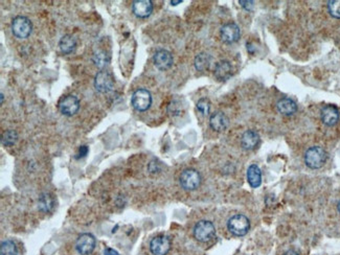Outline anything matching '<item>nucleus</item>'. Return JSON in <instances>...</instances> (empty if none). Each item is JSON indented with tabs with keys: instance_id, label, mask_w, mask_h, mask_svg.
<instances>
[{
	"instance_id": "nucleus-28",
	"label": "nucleus",
	"mask_w": 340,
	"mask_h": 255,
	"mask_svg": "<svg viewBox=\"0 0 340 255\" xmlns=\"http://www.w3.org/2000/svg\"><path fill=\"white\" fill-rule=\"evenodd\" d=\"M87 153H88V146L87 145H82L80 147V150H79V154H78V156L76 158L77 159L83 158V157H85V156L87 155Z\"/></svg>"
},
{
	"instance_id": "nucleus-1",
	"label": "nucleus",
	"mask_w": 340,
	"mask_h": 255,
	"mask_svg": "<svg viewBox=\"0 0 340 255\" xmlns=\"http://www.w3.org/2000/svg\"><path fill=\"white\" fill-rule=\"evenodd\" d=\"M328 159V154L326 150L322 146H312L308 148L305 154V163L306 165L312 168V169H318L325 165Z\"/></svg>"
},
{
	"instance_id": "nucleus-33",
	"label": "nucleus",
	"mask_w": 340,
	"mask_h": 255,
	"mask_svg": "<svg viewBox=\"0 0 340 255\" xmlns=\"http://www.w3.org/2000/svg\"><path fill=\"white\" fill-rule=\"evenodd\" d=\"M337 209H338V211H339V214H340V201L338 202V205H337Z\"/></svg>"
},
{
	"instance_id": "nucleus-15",
	"label": "nucleus",
	"mask_w": 340,
	"mask_h": 255,
	"mask_svg": "<svg viewBox=\"0 0 340 255\" xmlns=\"http://www.w3.org/2000/svg\"><path fill=\"white\" fill-rule=\"evenodd\" d=\"M227 116L222 112H215L210 115L209 126L212 130L216 132H223L228 127Z\"/></svg>"
},
{
	"instance_id": "nucleus-11",
	"label": "nucleus",
	"mask_w": 340,
	"mask_h": 255,
	"mask_svg": "<svg viewBox=\"0 0 340 255\" xmlns=\"http://www.w3.org/2000/svg\"><path fill=\"white\" fill-rule=\"evenodd\" d=\"M153 60L155 66L161 70H167L173 65V56L171 52L166 49L156 51Z\"/></svg>"
},
{
	"instance_id": "nucleus-29",
	"label": "nucleus",
	"mask_w": 340,
	"mask_h": 255,
	"mask_svg": "<svg viewBox=\"0 0 340 255\" xmlns=\"http://www.w3.org/2000/svg\"><path fill=\"white\" fill-rule=\"evenodd\" d=\"M240 3L247 10H251L253 8V1H240Z\"/></svg>"
},
{
	"instance_id": "nucleus-5",
	"label": "nucleus",
	"mask_w": 340,
	"mask_h": 255,
	"mask_svg": "<svg viewBox=\"0 0 340 255\" xmlns=\"http://www.w3.org/2000/svg\"><path fill=\"white\" fill-rule=\"evenodd\" d=\"M180 185L185 190H195L200 186L201 176L193 168H187L180 175Z\"/></svg>"
},
{
	"instance_id": "nucleus-19",
	"label": "nucleus",
	"mask_w": 340,
	"mask_h": 255,
	"mask_svg": "<svg viewBox=\"0 0 340 255\" xmlns=\"http://www.w3.org/2000/svg\"><path fill=\"white\" fill-rule=\"evenodd\" d=\"M215 74L218 80L226 81L228 80L232 74V67L231 64L228 61H221L217 64Z\"/></svg>"
},
{
	"instance_id": "nucleus-21",
	"label": "nucleus",
	"mask_w": 340,
	"mask_h": 255,
	"mask_svg": "<svg viewBox=\"0 0 340 255\" xmlns=\"http://www.w3.org/2000/svg\"><path fill=\"white\" fill-rule=\"evenodd\" d=\"M210 61H211L210 56L207 55V54H204V52H202V54H200V55H198L196 57V59H195V67L199 71H205L206 69L209 68Z\"/></svg>"
},
{
	"instance_id": "nucleus-12",
	"label": "nucleus",
	"mask_w": 340,
	"mask_h": 255,
	"mask_svg": "<svg viewBox=\"0 0 340 255\" xmlns=\"http://www.w3.org/2000/svg\"><path fill=\"white\" fill-rule=\"evenodd\" d=\"M220 35L225 43H233V42L239 40L241 33L239 26L236 23H227L222 26Z\"/></svg>"
},
{
	"instance_id": "nucleus-18",
	"label": "nucleus",
	"mask_w": 340,
	"mask_h": 255,
	"mask_svg": "<svg viewBox=\"0 0 340 255\" xmlns=\"http://www.w3.org/2000/svg\"><path fill=\"white\" fill-rule=\"evenodd\" d=\"M276 108H278L279 112L282 113L283 115L290 116L297 111V105L291 99L285 98L278 102V104H276Z\"/></svg>"
},
{
	"instance_id": "nucleus-9",
	"label": "nucleus",
	"mask_w": 340,
	"mask_h": 255,
	"mask_svg": "<svg viewBox=\"0 0 340 255\" xmlns=\"http://www.w3.org/2000/svg\"><path fill=\"white\" fill-rule=\"evenodd\" d=\"M59 109L62 114L66 116H72L76 114L80 109L79 100L73 95H66L59 103Z\"/></svg>"
},
{
	"instance_id": "nucleus-4",
	"label": "nucleus",
	"mask_w": 340,
	"mask_h": 255,
	"mask_svg": "<svg viewBox=\"0 0 340 255\" xmlns=\"http://www.w3.org/2000/svg\"><path fill=\"white\" fill-rule=\"evenodd\" d=\"M131 104L136 111L144 112L151 107L152 95L147 89H137L131 98Z\"/></svg>"
},
{
	"instance_id": "nucleus-14",
	"label": "nucleus",
	"mask_w": 340,
	"mask_h": 255,
	"mask_svg": "<svg viewBox=\"0 0 340 255\" xmlns=\"http://www.w3.org/2000/svg\"><path fill=\"white\" fill-rule=\"evenodd\" d=\"M321 118L326 126L332 127L339 121V111L333 105H327L322 109Z\"/></svg>"
},
{
	"instance_id": "nucleus-8",
	"label": "nucleus",
	"mask_w": 340,
	"mask_h": 255,
	"mask_svg": "<svg viewBox=\"0 0 340 255\" xmlns=\"http://www.w3.org/2000/svg\"><path fill=\"white\" fill-rule=\"evenodd\" d=\"M94 87L102 93L110 92L114 87V79L108 71H100L95 76Z\"/></svg>"
},
{
	"instance_id": "nucleus-20",
	"label": "nucleus",
	"mask_w": 340,
	"mask_h": 255,
	"mask_svg": "<svg viewBox=\"0 0 340 255\" xmlns=\"http://www.w3.org/2000/svg\"><path fill=\"white\" fill-rule=\"evenodd\" d=\"M59 46L63 54H70L77 46V41L72 36L65 35L63 36L59 42Z\"/></svg>"
},
{
	"instance_id": "nucleus-13",
	"label": "nucleus",
	"mask_w": 340,
	"mask_h": 255,
	"mask_svg": "<svg viewBox=\"0 0 340 255\" xmlns=\"http://www.w3.org/2000/svg\"><path fill=\"white\" fill-rule=\"evenodd\" d=\"M132 10L135 16L147 18L152 13L153 3L150 0H135L132 4Z\"/></svg>"
},
{
	"instance_id": "nucleus-25",
	"label": "nucleus",
	"mask_w": 340,
	"mask_h": 255,
	"mask_svg": "<svg viewBox=\"0 0 340 255\" xmlns=\"http://www.w3.org/2000/svg\"><path fill=\"white\" fill-rule=\"evenodd\" d=\"M17 138H18V135L14 130H8L3 134L1 142L3 145H6V146L13 145L17 141Z\"/></svg>"
},
{
	"instance_id": "nucleus-2",
	"label": "nucleus",
	"mask_w": 340,
	"mask_h": 255,
	"mask_svg": "<svg viewBox=\"0 0 340 255\" xmlns=\"http://www.w3.org/2000/svg\"><path fill=\"white\" fill-rule=\"evenodd\" d=\"M227 228L236 237H243L248 233L250 229V222L244 215L232 216L227 222Z\"/></svg>"
},
{
	"instance_id": "nucleus-22",
	"label": "nucleus",
	"mask_w": 340,
	"mask_h": 255,
	"mask_svg": "<svg viewBox=\"0 0 340 255\" xmlns=\"http://www.w3.org/2000/svg\"><path fill=\"white\" fill-rule=\"evenodd\" d=\"M0 255H18L16 244L10 240L3 241L0 246Z\"/></svg>"
},
{
	"instance_id": "nucleus-26",
	"label": "nucleus",
	"mask_w": 340,
	"mask_h": 255,
	"mask_svg": "<svg viewBox=\"0 0 340 255\" xmlns=\"http://www.w3.org/2000/svg\"><path fill=\"white\" fill-rule=\"evenodd\" d=\"M328 9L332 17L340 19V0H331V1H329Z\"/></svg>"
},
{
	"instance_id": "nucleus-30",
	"label": "nucleus",
	"mask_w": 340,
	"mask_h": 255,
	"mask_svg": "<svg viewBox=\"0 0 340 255\" xmlns=\"http://www.w3.org/2000/svg\"><path fill=\"white\" fill-rule=\"evenodd\" d=\"M104 255H120V253L118 251H115L114 249L106 248L104 251Z\"/></svg>"
},
{
	"instance_id": "nucleus-32",
	"label": "nucleus",
	"mask_w": 340,
	"mask_h": 255,
	"mask_svg": "<svg viewBox=\"0 0 340 255\" xmlns=\"http://www.w3.org/2000/svg\"><path fill=\"white\" fill-rule=\"evenodd\" d=\"M182 1H181V0H179V1H171V3L173 4V5H177L178 3H181Z\"/></svg>"
},
{
	"instance_id": "nucleus-10",
	"label": "nucleus",
	"mask_w": 340,
	"mask_h": 255,
	"mask_svg": "<svg viewBox=\"0 0 340 255\" xmlns=\"http://www.w3.org/2000/svg\"><path fill=\"white\" fill-rule=\"evenodd\" d=\"M171 241L168 237L158 236L152 239L150 243V250L154 255H167L171 249Z\"/></svg>"
},
{
	"instance_id": "nucleus-23",
	"label": "nucleus",
	"mask_w": 340,
	"mask_h": 255,
	"mask_svg": "<svg viewBox=\"0 0 340 255\" xmlns=\"http://www.w3.org/2000/svg\"><path fill=\"white\" fill-rule=\"evenodd\" d=\"M52 207H54V198H52L49 194L42 195L39 199V208L42 211H49Z\"/></svg>"
},
{
	"instance_id": "nucleus-31",
	"label": "nucleus",
	"mask_w": 340,
	"mask_h": 255,
	"mask_svg": "<svg viewBox=\"0 0 340 255\" xmlns=\"http://www.w3.org/2000/svg\"><path fill=\"white\" fill-rule=\"evenodd\" d=\"M284 255H300V254L297 253L296 251H294V250H289V251H287Z\"/></svg>"
},
{
	"instance_id": "nucleus-24",
	"label": "nucleus",
	"mask_w": 340,
	"mask_h": 255,
	"mask_svg": "<svg viewBox=\"0 0 340 255\" xmlns=\"http://www.w3.org/2000/svg\"><path fill=\"white\" fill-rule=\"evenodd\" d=\"M93 61L95 63V65H97L98 67L103 68V67H105L108 64L109 57H108L107 54H105L104 51L100 50L98 52H95V54L93 55Z\"/></svg>"
},
{
	"instance_id": "nucleus-17",
	"label": "nucleus",
	"mask_w": 340,
	"mask_h": 255,
	"mask_svg": "<svg viewBox=\"0 0 340 255\" xmlns=\"http://www.w3.org/2000/svg\"><path fill=\"white\" fill-rule=\"evenodd\" d=\"M247 180L252 188H257L262 184V172L257 164H251L247 169Z\"/></svg>"
},
{
	"instance_id": "nucleus-16",
	"label": "nucleus",
	"mask_w": 340,
	"mask_h": 255,
	"mask_svg": "<svg viewBox=\"0 0 340 255\" xmlns=\"http://www.w3.org/2000/svg\"><path fill=\"white\" fill-rule=\"evenodd\" d=\"M260 142V136L256 131H252V130H248L246 132H244V134L242 135V139H241V144L242 147L245 148V150H254L258 146Z\"/></svg>"
},
{
	"instance_id": "nucleus-3",
	"label": "nucleus",
	"mask_w": 340,
	"mask_h": 255,
	"mask_svg": "<svg viewBox=\"0 0 340 255\" xmlns=\"http://www.w3.org/2000/svg\"><path fill=\"white\" fill-rule=\"evenodd\" d=\"M216 235L214 224L209 221L202 220L198 222L194 227V237L198 242L207 243Z\"/></svg>"
},
{
	"instance_id": "nucleus-27",
	"label": "nucleus",
	"mask_w": 340,
	"mask_h": 255,
	"mask_svg": "<svg viewBox=\"0 0 340 255\" xmlns=\"http://www.w3.org/2000/svg\"><path fill=\"white\" fill-rule=\"evenodd\" d=\"M197 109L203 115H207L210 110V103L207 99H201L197 103Z\"/></svg>"
},
{
	"instance_id": "nucleus-6",
	"label": "nucleus",
	"mask_w": 340,
	"mask_h": 255,
	"mask_svg": "<svg viewBox=\"0 0 340 255\" xmlns=\"http://www.w3.org/2000/svg\"><path fill=\"white\" fill-rule=\"evenodd\" d=\"M31 25L30 20L24 16H18L14 18L12 22V31L14 36H16L19 39H25L27 38L31 33Z\"/></svg>"
},
{
	"instance_id": "nucleus-7",
	"label": "nucleus",
	"mask_w": 340,
	"mask_h": 255,
	"mask_svg": "<svg viewBox=\"0 0 340 255\" xmlns=\"http://www.w3.org/2000/svg\"><path fill=\"white\" fill-rule=\"evenodd\" d=\"M95 238L90 233H83L76 242V250L81 255H89L95 248Z\"/></svg>"
}]
</instances>
